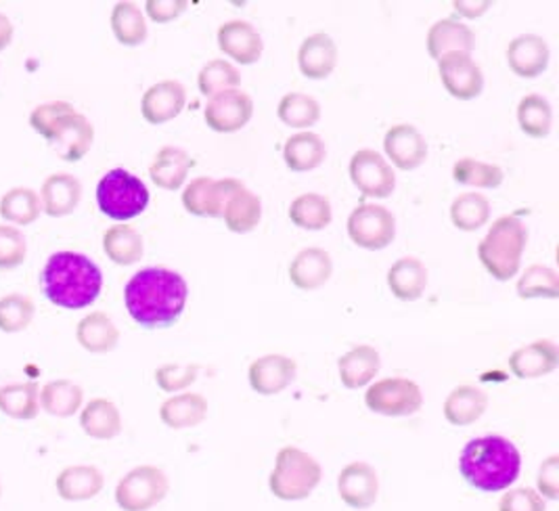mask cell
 Listing matches in <instances>:
<instances>
[{
	"mask_svg": "<svg viewBox=\"0 0 559 511\" xmlns=\"http://www.w3.org/2000/svg\"><path fill=\"white\" fill-rule=\"evenodd\" d=\"M289 221L305 230H323L333 221L331 202L321 193H305L289 205Z\"/></svg>",
	"mask_w": 559,
	"mask_h": 511,
	"instance_id": "obj_40",
	"label": "cell"
},
{
	"mask_svg": "<svg viewBox=\"0 0 559 511\" xmlns=\"http://www.w3.org/2000/svg\"><path fill=\"white\" fill-rule=\"evenodd\" d=\"M545 501L559 499V455H551L540 463L536 474V488Z\"/></svg>",
	"mask_w": 559,
	"mask_h": 511,
	"instance_id": "obj_53",
	"label": "cell"
},
{
	"mask_svg": "<svg viewBox=\"0 0 559 511\" xmlns=\"http://www.w3.org/2000/svg\"><path fill=\"white\" fill-rule=\"evenodd\" d=\"M453 179L459 185L476 187V189H497L503 185L506 173L497 164H486L474 157H461L453 166Z\"/></svg>",
	"mask_w": 559,
	"mask_h": 511,
	"instance_id": "obj_45",
	"label": "cell"
},
{
	"mask_svg": "<svg viewBox=\"0 0 559 511\" xmlns=\"http://www.w3.org/2000/svg\"><path fill=\"white\" fill-rule=\"evenodd\" d=\"M426 47H428L430 57L436 61L447 52H467V55H472V51L476 49V36L465 24L449 17V20L436 22L430 27Z\"/></svg>",
	"mask_w": 559,
	"mask_h": 511,
	"instance_id": "obj_33",
	"label": "cell"
},
{
	"mask_svg": "<svg viewBox=\"0 0 559 511\" xmlns=\"http://www.w3.org/2000/svg\"><path fill=\"white\" fill-rule=\"evenodd\" d=\"M350 180L365 198L385 200L394 193L396 177L385 157L373 150H360L350 159Z\"/></svg>",
	"mask_w": 559,
	"mask_h": 511,
	"instance_id": "obj_12",
	"label": "cell"
},
{
	"mask_svg": "<svg viewBox=\"0 0 559 511\" xmlns=\"http://www.w3.org/2000/svg\"><path fill=\"white\" fill-rule=\"evenodd\" d=\"M337 495L350 510H369L380 497V476L367 461L348 463L337 476Z\"/></svg>",
	"mask_w": 559,
	"mask_h": 511,
	"instance_id": "obj_14",
	"label": "cell"
},
{
	"mask_svg": "<svg viewBox=\"0 0 559 511\" xmlns=\"http://www.w3.org/2000/svg\"><path fill=\"white\" fill-rule=\"evenodd\" d=\"M490 221V202L483 193H463L451 204V223L459 230L474 233Z\"/></svg>",
	"mask_w": 559,
	"mask_h": 511,
	"instance_id": "obj_44",
	"label": "cell"
},
{
	"mask_svg": "<svg viewBox=\"0 0 559 511\" xmlns=\"http://www.w3.org/2000/svg\"><path fill=\"white\" fill-rule=\"evenodd\" d=\"M189 9L187 0H147L145 13L155 24H170Z\"/></svg>",
	"mask_w": 559,
	"mask_h": 511,
	"instance_id": "obj_54",
	"label": "cell"
},
{
	"mask_svg": "<svg viewBox=\"0 0 559 511\" xmlns=\"http://www.w3.org/2000/svg\"><path fill=\"white\" fill-rule=\"evenodd\" d=\"M559 365V348L551 340H536L509 357V369L518 380H538L554 373Z\"/></svg>",
	"mask_w": 559,
	"mask_h": 511,
	"instance_id": "obj_20",
	"label": "cell"
},
{
	"mask_svg": "<svg viewBox=\"0 0 559 511\" xmlns=\"http://www.w3.org/2000/svg\"><path fill=\"white\" fill-rule=\"evenodd\" d=\"M239 84H241L239 70L225 59H212L210 63H205L198 76V86L204 97H214L227 91H235Z\"/></svg>",
	"mask_w": 559,
	"mask_h": 511,
	"instance_id": "obj_47",
	"label": "cell"
},
{
	"mask_svg": "<svg viewBox=\"0 0 559 511\" xmlns=\"http://www.w3.org/2000/svg\"><path fill=\"white\" fill-rule=\"evenodd\" d=\"M189 298V287L170 269L147 266L130 277L124 287L128 314L143 330H164L178 323Z\"/></svg>",
	"mask_w": 559,
	"mask_h": 511,
	"instance_id": "obj_1",
	"label": "cell"
},
{
	"mask_svg": "<svg viewBox=\"0 0 559 511\" xmlns=\"http://www.w3.org/2000/svg\"><path fill=\"white\" fill-rule=\"evenodd\" d=\"M348 237L353 243L369 250L378 252L388 248L394 237H396V218L394 214L378 204H362L353 210L348 216Z\"/></svg>",
	"mask_w": 559,
	"mask_h": 511,
	"instance_id": "obj_9",
	"label": "cell"
},
{
	"mask_svg": "<svg viewBox=\"0 0 559 511\" xmlns=\"http://www.w3.org/2000/svg\"><path fill=\"white\" fill-rule=\"evenodd\" d=\"M84 403V390L70 380H55L40 388V409L66 419L76 415Z\"/></svg>",
	"mask_w": 559,
	"mask_h": 511,
	"instance_id": "obj_38",
	"label": "cell"
},
{
	"mask_svg": "<svg viewBox=\"0 0 559 511\" xmlns=\"http://www.w3.org/2000/svg\"><path fill=\"white\" fill-rule=\"evenodd\" d=\"M170 492V480L157 465H139L130 470L116 486V503L124 511H150Z\"/></svg>",
	"mask_w": 559,
	"mask_h": 511,
	"instance_id": "obj_7",
	"label": "cell"
},
{
	"mask_svg": "<svg viewBox=\"0 0 559 511\" xmlns=\"http://www.w3.org/2000/svg\"><path fill=\"white\" fill-rule=\"evenodd\" d=\"M438 74L447 93L457 102H472L483 95V68L467 52L442 55L438 59Z\"/></svg>",
	"mask_w": 559,
	"mask_h": 511,
	"instance_id": "obj_10",
	"label": "cell"
},
{
	"mask_svg": "<svg viewBox=\"0 0 559 511\" xmlns=\"http://www.w3.org/2000/svg\"><path fill=\"white\" fill-rule=\"evenodd\" d=\"M486 409H488L486 392L476 385H469V383L453 388L442 407L447 421L457 428H467V426L476 424Z\"/></svg>",
	"mask_w": 559,
	"mask_h": 511,
	"instance_id": "obj_28",
	"label": "cell"
},
{
	"mask_svg": "<svg viewBox=\"0 0 559 511\" xmlns=\"http://www.w3.org/2000/svg\"><path fill=\"white\" fill-rule=\"evenodd\" d=\"M298 376V365L285 355H264L250 365L248 380L260 396H275L287 390Z\"/></svg>",
	"mask_w": 559,
	"mask_h": 511,
	"instance_id": "obj_17",
	"label": "cell"
},
{
	"mask_svg": "<svg viewBox=\"0 0 559 511\" xmlns=\"http://www.w3.org/2000/svg\"><path fill=\"white\" fill-rule=\"evenodd\" d=\"M383 152L399 170H417L428 157V141L413 124H396L383 136Z\"/></svg>",
	"mask_w": 559,
	"mask_h": 511,
	"instance_id": "obj_16",
	"label": "cell"
},
{
	"mask_svg": "<svg viewBox=\"0 0 559 511\" xmlns=\"http://www.w3.org/2000/svg\"><path fill=\"white\" fill-rule=\"evenodd\" d=\"M388 287L401 302L419 300L428 287L426 264L415 255L396 260L388 271Z\"/></svg>",
	"mask_w": 559,
	"mask_h": 511,
	"instance_id": "obj_27",
	"label": "cell"
},
{
	"mask_svg": "<svg viewBox=\"0 0 559 511\" xmlns=\"http://www.w3.org/2000/svg\"><path fill=\"white\" fill-rule=\"evenodd\" d=\"M103 250L114 264L130 266L141 262L145 254V243L141 233L130 225H114L103 235Z\"/></svg>",
	"mask_w": 559,
	"mask_h": 511,
	"instance_id": "obj_35",
	"label": "cell"
},
{
	"mask_svg": "<svg viewBox=\"0 0 559 511\" xmlns=\"http://www.w3.org/2000/svg\"><path fill=\"white\" fill-rule=\"evenodd\" d=\"M36 305L24 294H7L0 298V332L22 333L32 325Z\"/></svg>",
	"mask_w": 559,
	"mask_h": 511,
	"instance_id": "obj_48",
	"label": "cell"
},
{
	"mask_svg": "<svg viewBox=\"0 0 559 511\" xmlns=\"http://www.w3.org/2000/svg\"><path fill=\"white\" fill-rule=\"evenodd\" d=\"M109 22L116 40L124 47H141L147 40L145 13L134 2H118Z\"/></svg>",
	"mask_w": 559,
	"mask_h": 511,
	"instance_id": "obj_39",
	"label": "cell"
},
{
	"mask_svg": "<svg viewBox=\"0 0 559 511\" xmlns=\"http://www.w3.org/2000/svg\"><path fill=\"white\" fill-rule=\"evenodd\" d=\"M72 111H76V107H74L72 103H43V105H38V107L29 114V127L34 128L43 139H47V141H49V136H51V130L55 128V124H57L63 116L72 114Z\"/></svg>",
	"mask_w": 559,
	"mask_h": 511,
	"instance_id": "obj_51",
	"label": "cell"
},
{
	"mask_svg": "<svg viewBox=\"0 0 559 511\" xmlns=\"http://www.w3.org/2000/svg\"><path fill=\"white\" fill-rule=\"evenodd\" d=\"M509 70L515 76L531 78L540 76L549 68V45L538 34H522L509 43L508 52Z\"/></svg>",
	"mask_w": 559,
	"mask_h": 511,
	"instance_id": "obj_21",
	"label": "cell"
},
{
	"mask_svg": "<svg viewBox=\"0 0 559 511\" xmlns=\"http://www.w3.org/2000/svg\"><path fill=\"white\" fill-rule=\"evenodd\" d=\"M380 369H382V357L369 344H360V346L350 348L346 355H342L337 360L340 380L348 390L367 388L369 383H373L376 376L380 373Z\"/></svg>",
	"mask_w": 559,
	"mask_h": 511,
	"instance_id": "obj_25",
	"label": "cell"
},
{
	"mask_svg": "<svg viewBox=\"0 0 559 511\" xmlns=\"http://www.w3.org/2000/svg\"><path fill=\"white\" fill-rule=\"evenodd\" d=\"M528 243V229L522 218L506 214L492 223L480 246L478 258L488 275L497 282H509L518 275L522 255Z\"/></svg>",
	"mask_w": 559,
	"mask_h": 511,
	"instance_id": "obj_4",
	"label": "cell"
},
{
	"mask_svg": "<svg viewBox=\"0 0 559 511\" xmlns=\"http://www.w3.org/2000/svg\"><path fill=\"white\" fill-rule=\"evenodd\" d=\"M223 218H225L229 230L237 235H246L260 225L262 202L254 191H250L246 185H241L225 205Z\"/></svg>",
	"mask_w": 559,
	"mask_h": 511,
	"instance_id": "obj_37",
	"label": "cell"
},
{
	"mask_svg": "<svg viewBox=\"0 0 559 511\" xmlns=\"http://www.w3.org/2000/svg\"><path fill=\"white\" fill-rule=\"evenodd\" d=\"M365 405L371 413L383 417H408L424 407V392L419 383L407 378H383L369 383Z\"/></svg>",
	"mask_w": 559,
	"mask_h": 511,
	"instance_id": "obj_8",
	"label": "cell"
},
{
	"mask_svg": "<svg viewBox=\"0 0 559 511\" xmlns=\"http://www.w3.org/2000/svg\"><path fill=\"white\" fill-rule=\"evenodd\" d=\"M515 289L522 300H534V298H551L554 300L559 296V275L551 266L533 264L520 275Z\"/></svg>",
	"mask_w": 559,
	"mask_h": 511,
	"instance_id": "obj_46",
	"label": "cell"
},
{
	"mask_svg": "<svg viewBox=\"0 0 559 511\" xmlns=\"http://www.w3.org/2000/svg\"><path fill=\"white\" fill-rule=\"evenodd\" d=\"M80 428L95 440H114L122 432V413L109 399H93L80 413Z\"/></svg>",
	"mask_w": 559,
	"mask_h": 511,
	"instance_id": "obj_34",
	"label": "cell"
},
{
	"mask_svg": "<svg viewBox=\"0 0 559 511\" xmlns=\"http://www.w3.org/2000/svg\"><path fill=\"white\" fill-rule=\"evenodd\" d=\"M193 166H195L193 157L187 154L185 150L166 145L153 157L152 166H150V177L159 189L177 191L185 185V180L189 177Z\"/></svg>",
	"mask_w": 559,
	"mask_h": 511,
	"instance_id": "obj_32",
	"label": "cell"
},
{
	"mask_svg": "<svg viewBox=\"0 0 559 511\" xmlns=\"http://www.w3.org/2000/svg\"><path fill=\"white\" fill-rule=\"evenodd\" d=\"M252 116H254V102L248 93L239 88L210 97L204 111L205 124L218 134H233L248 127Z\"/></svg>",
	"mask_w": 559,
	"mask_h": 511,
	"instance_id": "obj_13",
	"label": "cell"
},
{
	"mask_svg": "<svg viewBox=\"0 0 559 511\" xmlns=\"http://www.w3.org/2000/svg\"><path fill=\"white\" fill-rule=\"evenodd\" d=\"M0 497H2V485H0Z\"/></svg>",
	"mask_w": 559,
	"mask_h": 511,
	"instance_id": "obj_57",
	"label": "cell"
},
{
	"mask_svg": "<svg viewBox=\"0 0 559 511\" xmlns=\"http://www.w3.org/2000/svg\"><path fill=\"white\" fill-rule=\"evenodd\" d=\"M105 486V476L95 465H70L59 472L55 488L63 501L80 503L95 499Z\"/></svg>",
	"mask_w": 559,
	"mask_h": 511,
	"instance_id": "obj_24",
	"label": "cell"
},
{
	"mask_svg": "<svg viewBox=\"0 0 559 511\" xmlns=\"http://www.w3.org/2000/svg\"><path fill=\"white\" fill-rule=\"evenodd\" d=\"M492 7V2L484 0V2H469V0H459L453 2V9L457 11V15L465 17V20H476L483 17L484 13Z\"/></svg>",
	"mask_w": 559,
	"mask_h": 511,
	"instance_id": "obj_55",
	"label": "cell"
},
{
	"mask_svg": "<svg viewBox=\"0 0 559 511\" xmlns=\"http://www.w3.org/2000/svg\"><path fill=\"white\" fill-rule=\"evenodd\" d=\"M187 105V91L178 80H162L145 91L141 102L143 118L153 124H166L178 118Z\"/></svg>",
	"mask_w": 559,
	"mask_h": 511,
	"instance_id": "obj_18",
	"label": "cell"
},
{
	"mask_svg": "<svg viewBox=\"0 0 559 511\" xmlns=\"http://www.w3.org/2000/svg\"><path fill=\"white\" fill-rule=\"evenodd\" d=\"M499 511H547V501L531 486H518L503 492Z\"/></svg>",
	"mask_w": 559,
	"mask_h": 511,
	"instance_id": "obj_52",
	"label": "cell"
},
{
	"mask_svg": "<svg viewBox=\"0 0 559 511\" xmlns=\"http://www.w3.org/2000/svg\"><path fill=\"white\" fill-rule=\"evenodd\" d=\"M200 378V365L195 363H187V365H178V363H168L155 369V383L159 385V390L175 394L182 392L187 388H191Z\"/></svg>",
	"mask_w": 559,
	"mask_h": 511,
	"instance_id": "obj_49",
	"label": "cell"
},
{
	"mask_svg": "<svg viewBox=\"0 0 559 511\" xmlns=\"http://www.w3.org/2000/svg\"><path fill=\"white\" fill-rule=\"evenodd\" d=\"M277 116L285 127L305 130L321 120V105L305 93H287L280 102Z\"/></svg>",
	"mask_w": 559,
	"mask_h": 511,
	"instance_id": "obj_43",
	"label": "cell"
},
{
	"mask_svg": "<svg viewBox=\"0 0 559 511\" xmlns=\"http://www.w3.org/2000/svg\"><path fill=\"white\" fill-rule=\"evenodd\" d=\"M40 214H43L40 195L34 189L15 187V189H9L0 200V216L15 227H27L36 223Z\"/></svg>",
	"mask_w": 559,
	"mask_h": 511,
	"instance_id": "obj_41",
	"label": "cell"
},
{
	"mask_svg": "<svg viewBox=\"0 0 559 511\" xmlns=\"http://www.w3.org/2000/svg\"><path fill=\"white\" fill-rule=\"evenodd\" d=\"M243 182L237 179H210L200 177L191 180L182 191V205L189 214L200 218H223L225 205L230 195L241 187Z\"/></svg>",
	"mask_w": 559,
	"mask_h": 511,
	"instance_id": "obj_11",
	"label": "cell"
},
{
	"mask_svg": "<svg viewBox=\"0 0 559 511\" xmlns=\"http://www.w3.org/2000/svg\"><path fill=\"white\" fill-rule=\"evenodd\" d=\"M328 157L325 141L310 130L292 134L283 145L285 166L294 173H310L319 168Z\"/></svg>",
	"mask_w": 559,
	"mask_h": 511,
	"instance_id": "obj_29",
	"label": "cell"
},
{
	"mask_svg": "<svg viewBox=\"0 0 559 511\" xmlns=\"http://www.w3.org/2000/svg\"><path fill=\"white\" fill-rule=\"evenodd\" d=\"M97 205L103 214L118 225L141 216L150 205L145 182L124 168L109 170L97 185Z\"/></svg>",
	"mask_w": 559,
	"mask_h": 511,
	"instance_id": "obj_6",
	"label": "cell"
},
{
	"mask_svg": "<svg viewBox=\"0 0 559 511\" xmlns=\"http://www.w3.org/2000/svg\"><path fill=\"white\" fill-rule=\"evenodd\" d=\"M78 344L93 355H107L116 350L120 342V330L105 312H91L80 319L76 328Z\"/></svg>",
	"mask_w": 559,
	"mask_h": 511,
	"instance_id": "obj_31",
	"label": "cell"
},
{
	"mask_svg": "<svg viewBox=\"0 0 559 511\" xmlns=\"http://www.w3.org/2000/svg\"><path fill=\"white\" fill-rule=\"evenodd\" d=\"M323 480L321 463L298 447H283L269 476V488L281 501H305Z\"/></svg>",
	"mask_w": 559,
	"mask_h": 511,
	"instance_id": "obj_5",
	"label": "cell"
},
{
	"mask_svg": "<svg viewBox=\"0 0 559 511\" xmlns=\"http://www.w3.org/2000/svg\"><path fill=\"white\" fill-rule=\"evenodd\" d=\"M13 34H15V27L11 24V20L4 13H0V51H4L13 43Z\"/></svg>",
	"mask_w": 559,
	"mask_h": 511,
	"instance_id": "obj_56",
	"label": "cell"
},
{
	"mask_svg": "<svg viewBox=\"0 0 559 511\" xmlns=\"http://www.w3.org/2000/svg\"><path fill=\"white\" fill-rule=\"evenodd\" d=\"M95 143V128L84 114L72 111L63 116L49 136V145L63 162L76 164L91 152Z\"/></svg>",
	"mask_w": 559,
	"mask_h": 511,
	"instance_id": "obj_15",
	"label": "cell"
},
{
	"mask_svg": "<svg viewBox=\"0 0 559 511\" xmlns=\"http://www.w3.org/2000/svg\"><path fill=\"white\" fill-rule=\"evenodd\" d=\"M27 241L13 225H0V271H13L26 262Z\"/></svg>",
	"mask_w": 559,
	"mask_h": 511,
	"instance_id": "obj_50",
	"label": "cell"
},
{
	"mask_svg": "<svg viewBox=\"0 0 559 511\" xmlns=\"http://www.w3.org/2000/svg\"><path fill=\"white\" fill-rule=\"evenodd\" d=\"M0 411L20 421L36 419L40 413V385L36 382L7 383L0 388Z\"/></svg>",
	"mask_w": 559,
	"mask_h": 511,
	"instance_id": "obj_36",
	"label": "cell"
},
{
	"mask_svg": "<svg viewBox=\"0 0 559 511\" xmlns=\"http://www.w3.org/2000/svg\"><path fill=\"white\" fill-rule=\"evenodd\" d=\"M40 285L45 298L55 307L80 310L97 302L103 289V273L88 255L57 252L47 260Z\"/></svg>",
	"mask_w": 559,
	"mask_h": 511,
	"instance_id": "obj_3",
	"label": "cell"
},
{
	"mask_svg": "<svg viewBox=\"0 0 559 511\" xmlns=\"http://www.w3.org/2000/svg\"><path fill=\"white\" fill-rule=\"evenodd\" d=\"M337 66V45L325 32L310 34L298 49V68L308 80H325Z\"/></svg>",
	"mask_w": 559,
	"mask_h": 511,
	"instance_id": "obj_22",
	"label": "cell"
},
{
	"mask_svg": "<svg viewBox=\"0 0 559 511\" xmlns=\"http://www.w3.org/2000/svg\"><path fill=\"white\" fill-rule=\"evenodd\" d=\"M218 49L230 57L235 63L252 66L262 57L264 43L250 22L230 20L218 27Z\"/></svg>",
	"mask_w": 559,
	"mask_h": 511,
	"instance_id": "obj_19",
	"label": "cell"
},
{
	"mask_svg": "<svg viewBox=\"0 0 559 511\" xmlns=\"http://www.w3.org/2000/svg\"><path fill=\"white\" fill-rule=\"evenodd\" d=\"M82 200V182L68 173H57L43 182L40 204L51 218H66L76 212Z\"/></svg>",
	"mask_w": 559,
	"mask_h": 511,
	"instance_id": "obj_23",
	"label": "cell"
},
{
	"mask_svg": "<svg viewBox=\"0 0 559 511\" xmlns=\"http://www.w3.org/2000/svg\"><path fill=\"white\" fill-rule=\"evenodd\" d=\"M289 282L298 289L312 292L323 287L333 275V260L323 248H306L289 264Z\"/></svg>",
	"mask_w": 559,
	"mask_h": 511,
	"instance_id": "obj_26",
	"label": "cell"
},
{
	"mask_svg": "<svg viewBox=\"0 0 559 511\" xmlns=\"http://www.w3.org/2000/svg\"><path fill=\"white\" fill-rule=\"evenodd\" d=\"M518 122H520L522 132L533 139L549 136L551 127H554L551 103L536 93L526 95L522 102L518 103Z\"/></svg>",
	"mask_w": 559,
	"mask_h": 511,
	"instance_id": "obj_42",
	"label": "cell"
},
{
	"mask_svg": "<svg viewBox=\"0 0 559 511\" xmlns=\"http://www.w3.org/2000/svg\"><path fill=\"white\" fill-rule=\"evenodd\" d=\"M522 455L506 436L472 438L459 457L463 480L480 492H501L518 480Z\"/></svg>",
	"mask_w": 559,
	"mask_h": 511,
	"instance_id": "obj_2",
	"label": "cell"
},
{
	"mask_svg": "<svg viewBox=\"0 0 559 511\" xmlns=\"http://www.w3.org/2000/svg\"><path fill=\"white\" fill-rule=\"evenodd\" d=\"M207 417V401L198 392H182L164 401L159 407V419L170 430H189L204 424Z\"/></svg>",
	"mask_w": 559,
	"mask_h": 511,
	"instance_id": "obj_30",
	"label": "cell"
}]
</instances>
